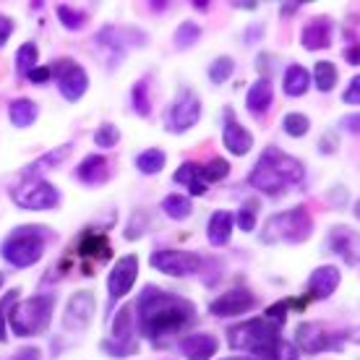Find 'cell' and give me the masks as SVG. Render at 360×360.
<instances>
[{
    "label": "cell",
    "instance_id": "5b68a950",
    "mask_svg": "<svg viewBox=\"0 0 360 360\" xmlns=\"http://www.w3.org/2000/svg\"><path fill=\"white\" fill-rule=\"evenodd\" d=\"M45 230L39 227H18L11 233V238H6V243L0 248L3 259L8 264H13L16 269H27L34 266L42 256H45Z\"/></svg>",
    "mask_w": 360,
    "mask_h": 360
},
{
    "label": "cell",
    "instance_id": "f5cc1de1",
    "mask_svg": "<svg viewBox=\"0 0 360 360\" xmlns=\"http://www.w3.org/2000/svg\"><path fill=\"white\" fill-rule=\"evenodd\" d=\"M345 58H347V63L358 65V63H360V53H358V47H347V50H345Z\"/></svg>",
    "mask_w": 360,
    "mask_h": 360
},
{
    "label": "cell",
    "instance_id": "11a10c76",
    "mask_svg": "<svg viewBox=\"0 0 360 360\" xmlns=\"http://www.w3.org/2000/svg\"><path fill=\"white\" fill-rule=\"evenodd\" d=\"M235 8H240V11H256V8H259V3H235Z\"/></svg>",
    "mask_w": 360,
    "mask_h": 360
},
{
    "label": "cell",
    "instance_id": "f6af8a7d",
    "mask_svg": "<svg viewBox=\"0 0 360 360\" xmlns=\"http://www.w3.org/2000/svg\"><path fill=\"white\" fill-rule=\"evenodd\" d=\"M264 319H266V321H271V324L282 326V324H285V319H288V303L282 300V303H274V306H269L266 311H264Z\"/></svg>",
    "mask_w": 360,
    "mask_h": 360
},
{
    "label": "cell",
    "instance_id": "277c9868",
    "mask_svg": "<svg viewBox=\"0 0 360 360\" xmlns=\"http://www.w3.org/2000/svg\"><path fill=\"white\" fill-rule=\"evenodd\" d=\"M53 321V295H32L11 308L8 324L16 337H37Z\"/></svg>",
    "mask_w": 360,
    "mask_h": 360
},
{
    "label": "cell",
    "instance_id": "8992f818",
    "mask_svg": "<svg viewBox=\"0 0 360 360\" xmlns=\"http://www.w3.org/2000/svg\"><path fill=\"white\" fill-rule=\"evenodd\" d=\"M11 198L16 201L21 209L29 212H47L60 204V191L55 188L50 180L39 178V175H27L24 180H18L11 188Z\"/></svg>",
    "mask_w": 360,
    "mask_h": 360
},
{
    "label": "cell",
    "instance_id": "4fadbf2b",
    "mask_svg": "<svg viewBox=\"0 0 360 360\" xmlns=\"http://www.w3.org/2000/svg\"><path fill=\"white\" fill-rule=\"evenodd\" d=\"M262 160H264V162H269L271 167H274V170L285 178V183H288V186H297V183H303V178H306V170H303L300 160H295V157L285 154L282 149H277V146L264 149Z\"/></svg>",
    "mask_w": 360,
    "mask_h": 360
},
{
    "label": "cell",
    "instance_id": "4dcf8cb0",
    "mask_svg": "<svg viewBox=\"0 0 360 360\" xmlns=\"http://www.w3.org/2000/svg\"><path fill=\"white\" fill-rule=\"evenodd\" d=\"M316 82V89L319 91H332L337 86V65L329 63V60H319L314 65V76H311Z\"/></svg>",
    "mask_w": 360,
    "mask_h": 360
},
{
    "label": "cell",
    "instance_id": "680465c9",
    "mask_svg": "<svg viewBox=\"0 0 360 360\" xmlns=\"http://www.w3.org/2000/svg\"><path fill=\"white\" fill-rule=\"evenodd\" d=\"M222 360H259V358H222Z\"/></svg>",
    "mask_w": 360,
    "mask_h": 360
},
{
    "label": "cell",
    "instance_id": "484cf974",
    "mask_svg": "<svg viewBox=\"0 0 360 360\" xmlns=\"http://www.w3.org/2000/svg\"><path fill=\"white\" fill-rule=\"evenodd\" d=\"M8 115H11V123L16 128H29L37 120V115H39V108H37V102L21 97L11 102Z\"/></svg>",
    "mask_w": 360,
    "mask_h": 360
},
{
    "label": "cell",
    "instance_id": "7dc6e473",
    "mask_svg": "<svg viewBox=\"0 0 360 360\" xmlns=\"http://www.w3.org/2000/svg\"><path fill=\"white\" fill-rule=\"evenodd\" d=\"M342 99L347 102V105H358V102H360V79H358V76H355V79L350 82V86L345 89Z\"/></svg>",
    "mask_w": 360,
    "mask_h": 360
},
{
    "label": "cell",
    "instance_id": "6f0895ef",
    "mask_svg": "<svg viewBox=\"0 0 360 360\" xmlns=\"http://www.w3.org/2000/svg\"><path fill=\"white\" fill-rule=\"evenodd\" d=\"M193 8H196V11H209V3H204V0H198V3H193Z\"/></svg>",
    "mask_w": 360,
    "mask_h": 360
},
{
    "label": "cell",
    "instance_id": "52a82bcc",
    "mask_svg": "<svg viewBox=\"0 0 360 360\" xmlns=\"http://www.w3.org/2000/svg\"><path fill=\"white\" fill-rule=\"evenodd\" d=\"M198 117H201V99L191 89H183L165 115V128L170 134H186L196 126Z\"/></svg>",
    "mask_w": 360,
    "mask_h": 360
},
{
    "label": "cell",
    "instance_id": "7c38bea8",
    "mask_svg": "<svg viewBox=\"0 0 360 360\" xmlns=\"http://www.w3.org/2000/svg\"><path fill=\"white\" fill-rule=\"evenodd\" d=\"M58 89L68 102H79L89 89V76L79 63L73 60H60V71H58Z\"/></svg>",
    "mask_w": 360,
    "mask_h": 360
},
{
    "label": "cell",
    "instance_id": "1f68e13d",
    "mask_svg": "<svg viewBox=\"0 0 360 360\" xmlns=\"http://www.w3.org/2000/svg\"><path fill=\"white\" fill-rule=\"evenodd\" d=\"M131 105H134V110L141 117H149V112H152V102H149V76H144V79H139V82L134 84V89H131Z\"/></svg>",
    "mask_w": 360,
    "mask_h": 360
},
{
    "label": "cell",
    "instance_id": "60d3db41",
    "mask_svg": "<svg viewBox=\"0 0 360 360\" xmlns=\"http://www.w3.org/2000/svg\"><path fill=\"white\" fill-rule=\"evenodd\" d=\"M233 219H235V225L240 227L243 233H251L253 227H256V204H245L238 214H233Z\"/></svg>",
    "mask_w": 360,
    "mask_h": 360
},
{
    "label": "cell",
    "instance_id": "db71d44e",
    "mask_svg": "<svg viewBox=\"0 0 360 360\" xmlns=\"http://www.w3.org/2000/svg\"><path fill=\"white\" fill-rule=\"evenodd\" d=\"M345 128H347L350 134H358V115H347V120H345Z\"/></svg>",
    "mask_w": 360,
    "mask_h": 360
},
{
    "label": "cell",
    "instance_id": "836d02e7",
    "mask_svg": "<svg viewBox=\"0 0 360 360\" xmlns=\"http://www.w3.org/2000/svg\"><path fill=\"white\" fill-rule=\"evenodd\" d=\"M198 172H201V180L209 186V183L225 180L227 175H230V165H227V160H222V157H214V160H209L207 165H198Z\"/></svg>",
    "mask_w": 360,
    "mask_h": 360
},
{
    "label": "cell",
    "instance_id": "3957f363",
    "mask_svg": "<svg viewBox=\"0 0 360 360\" xmlns=\"http://www.w3.org/2000/svg\"><path fill=\"white\" fill-rule=\"evenodd\" d=\"M279 332L282 326L271 324L266 319H248L243 324L230 326L227 340L233 350L253 352V355H262V360H271L274 355V345L279 342Z\"/></svg>",
    "mask_w": 360,
    "mask_h": 360
},
{
    "label": "cell",
    "instance_id": "8d00e7d4",
    "mask_svg": "<svg viewBox=\"0 0 360 360\" xmlns=\"http://www.w3.org/2000/svg\"><path fill=\"white\" fill-rule=\"evenodd\" d=\"M308 128H311V120H308V115H303V112H288L285 120H282V131L288 136H292V139L306 136Z\"/></svg>",
    "mask_w": 360,
    "mask_h": 360
},
{
    "label": "cell",
    "instance_id": "816d5d0a",
    "mask_svg": "<svg viewBox=\"0 0 360 360\" xmlns=\"http://www.w3.org/2000/svg\"><path fill=\"white\" fill-rule=\"evenodd\" d=\"M295 11H300V3H282V6H279V13H282V16H292Z\"/></svg>",
    "mask_w": 360,
    "mask_h": 360
},
{
    "label": "cell",
    "instance_id": "c3c4849f",
    "mask_svg": "<svg viewBox=\"0 0 360 360\" xmlns=\"http://www.w3.org/2000/svg\"><path fill=\"white\" fill-rule=\"evenodd\" d=\"M11 34H13V21H11L8 16H3V13H0V47L8 45Z\"/></svg>",
    "mask_w": 360,
    "mask_h": 360
},
{
    "label": "cell",
    "instance_id": "6da1fadb",
    "mask_svg": "<svg viewBox=\"0 0 360 360\" xmlns=\"http://www.w3.org/2000/svg\"><path fill=\"white\" fill-rule=\"evenodd\" d=\"M136 321L146 340L162 345L167 337L186 332L198 321L196 306L175 292L146 288L136 303Z\"/></svg>",
    "mask_w": 360,
    "mask_h": 360
},
{
    "label": "cell",
    "instance_id": "f546056e",
    "mask_svg": "<svg viewBox=\"0 0 360 360\" xmlns=\"http://www.w3.org/2000/svg\"><path fill=\"white\" fill-rule=\"evenodd\" d=\"M37 63H39V50H37V45H34V42H24V45L18 47V53H16L18 76H24V79H27L29 73L37 68Z\"/></svg>",
    "mask_w": 360,
    "mask_h": 360
},
{
    "label": "cell",
    "instance_id": "681fc988",
    "mask_svg": "<svg viewBox=\"0 0 360 360\" xmlns=\"http://www.w3.org/2000/svg\"><path fill=\"white\" fill-rule=\"evenodd\" d=\"M39 358H42L39 347H21L11 360H39Z\"/></svg>",
    "mask_w": 360,
    "mask_h": 360
},
{
    "label": "cell",
    "instance_id": "91938a15",
    "mask_svg": "<svg viewBox=\"0 0 360 360\" xmlns=\"http://www.w3.org/2000/svg\"><path fill=\"white\" fill-rule=\"evenodd\" d=\"M3 282H6V277H3V271H0V288H3Z\"/></svg>",
    "mask_w": 360,
    "mask_h": 360
},
{
    "label": "cell",
    "instance_id": "2e32d148",
    "mask_svg": "<svg viewBox=\"0 0 360 360\" xmlns=\"http://www.w3.org/2000/svg\"><path fill=\"white\" fill-rule=\"evenodd\" d=\"M222 144L230 154L235 157H243L253 149V136L248 128H243L238 120L230 117V110H227V120H225V128H222Z\"/></svg>",
    "mask_w": 360,
    "mask_h": 360
},
{
    "label": "cell",
    "instance_id": "d4e9b609",
    "mask_svg": "<svg viewBox=\"0 0 360 360\" xmlns=\"http://www.w3.org/2000/svg\"><path fill=\"white\" fill-rule=\"evenodd\" d=\"M311 86V73L303 68L300 63H292L288 65V71H285V79H282V89L288 97H303Z\"/></svg>",
    "mask_w": 360,
    "mask_h": 360
},
{
    "label": "cell",
    "instance_id": "d6a6232c",
    "mask_svg": "<svg viewBox=\"0 0 360 360\" xmlns=\"http://www.w3.org/2000/svg\"><path fill=\"white\" fill-rule=\"evenodd\" d=\"M94 42H97L99 47H105V53L112 58L115 55V65L120 63V58H123V42H120V34H117L112 27H105L99 29V34L94 37Z\"/></svg>",
    "mask_w": 360,
    "mask_h": 360
},
{
    "label": "cell",
    "instance_id": "4316f807",
    "mask_svg": "<svg viewBox=\"0 0 360 360\" xmlns=\"http://www.w3.org/2000/svg\"><path fill=\"white\" fill-rule=\"evenodd\" d=\"M134 340V311L123 306L112 319V342H131Z\"/></svg>",
    "mask_w": 360,
    "mask_h": 360
},
{
    "label": "cell",
    "instance_id": "cb8c5ba5",
    "mask_svg": "<svg viewBox=\"0 0 360 360\" xmlns=\"http://www.w3.org/2000/svg\"><path fill=\"white\" fill-rule=\"evenodd\" d=\"M79 253H82L84 259H91V262L102 264L112 256V245H110V240L102 233L89 230V233H84V238L79 240Z\"/></svg>",
    "mask_w": 360,
    "mask_h": 360
},
{
    "label": "cell",
    "instance_id": "5bb4252c",
    "mask_svg": "<svg viewBox=\"0 0 360 360\" xmlns=\"http://www.w3.org/2000/svg\"><path fill=\"white\" fill-rule=\"evenodd\" d=\"M248 183H251L256 191L266 193V196H282V193L290 188L288 183H285V178H282L269 162H264V160H259V165L251 170Z\"/></svg>",
    "mask_w": 360,
    "mask_h": 360
},
{
    "label": "cell",
    "instance_id": "74e56055",
    "mask_svg": "<svg viewBox=\"0 0 360 360\" xmlns=\"http://www.w3.org/2000/svg\"><path fill=\"white\" fill-rule=\"evenodd\" d=\"M58 21L63 24L68 32H79L86 24V13L79 8H71V6H58Z\"/></svg>",
    "mask_w": 360,
    "mask_h": 360
},
{
    "label": "cell",
    "instance_id": "ac0fdd59",
    "mask_svg": "<svg viewBox=\"0 0 360 360\" xmlns=\"http://www.w3.org/2000/svg\"><path fill=\"white\" fill-rule=\"evenodd\" d=\"M332 34H334L332 21L326 16H316L306 24L300 42H303L306 50H326V47L332 45Z\"/></svg>",
    "mask_w": 360,
    "mask_h": 360
},
{
    "label": "cell",
    "instance_id": "ab89813d",
    "mask_svg": "<svg viewBox=\"0 0 360 360\" xmlns=\"http://www.w3.org/2000/svg\"><path fill=\"white\" fill-rule=\"evenodd\" d=\"M120 141V128L112 126V123H102V126L94 131V144L99 149H112V146Z\"/></svg>",
    "mask_w": 360,
    "mask_h": 360
},
{
    "label": "cell",
    "instance_id": "d590c367",
    "mask_svg": "<svg viewBox=\"0 0 360 360\" xmlns=\"http://www.w3.org/2000/svg\"><path fill=\"white\" fill-rule=\"evenodd\" d=\"M198 37H201V27L198 24H193V21H183L178 29H175V47L178 50H188V47H193L198 42Z\"/></svg>",
    "mask_w": 360,
    "mask_h": 360
},
{
    "label": "cell",
    "instance_id": "30bf717a",
    "mask_svg": "<svg viewBox=\"0 0 360 360\" xmlns=\"http://www.w3.org/2000/svg\"><path fill=\"white\" fill-rule=\"evenodd\" d=\"M253 306H256V295H253L248 288L240 285V288L227 290V292H222L217 300H212L209 311H212L214 316H219V319H230V316L248 314Z\"/></svg>",
    "mask_w": 360,
    "mask_h": 360
},
{
    "label": "cell",
    "instance_id": "e575fe53",
    "mask_svg": "<svg viewBox=\"0 0 360 360\" xmlns=\"http://www.w3.org/2000/svg\"><path fill=\"white\" fill-rule=\"evenodd\" d=\"M235 71V60L233 58H227V55H219V58H214L212 60V65H209V82L212 84H225L230 76H233Z\"/></svg>",
    "mask_w": 360,
    "mask_h": 360
},
{
    "label": "cell",
    "instance_id": "9a60e30c",
    "mask_svg": "<svg viewBox=\"0 0 360 360\" xmlns=\"http://www.w3.org/2000/svg\"><path fill=\"white\" fill-rule=\"evenodd\" d=\"M94 316V295L86 290L73 292L68 306H65V326L68 329H84Z\"/></svg>",
    "mask_w": 360,
    "mask_h": 360
},
{
    "label": "cell",
    "instance_id": "f1b7e54d",
    "mask_svg": "<svg viewBox=\"0 0 360 360\" xmlns=\"http://www.w3.org/2000/svg\"><path fill=\"white\" fill-rule=\"evenodd\" d=\"M165 162H167V154L162 149H146L136 157V167L144 175H157V172L165 170Z\"/></svg>",
    "mask_w": 360,
    "mask_h": 360
},
{
    "label": "cell",
    "instance_id": "bcb514c9",
    "mask_svg": "<svg viewBox=\"0 0 360 360\" xmlns=\"http://www.w3.org/2000/svg\"><path fill=\"white\" fill-rule=\"evenodd\" d=\"M16 290H11L8 292V297H3V300H0V342H6V340H8V334H6V306H11V303H13V300H16Z\"/></svg>",
    "mask_w": 360,
    "mask_h": 360
},
{
    "label": "cell",
    "instance_id": "44dd1931",
    "mask_svg": "<svg viewBox=\"0 0 360 360\" xmlns=\"http://www.w3.org/2000/svg\"><path fill=\"white\" fill-rule=\"evenodd\" d=\"M340 269L337 266H319L314 274L308 277V295L311 297H329L334 290L340 288Z\"/></svg>",
    "mask_w": 360,
    "mask_h": 360
},
{
    "label": "cell",
    "instance_id": "f35d334b",
    "mask_svg": "<svg viewBox=\"0 0 360 360\" xmlns=\"http://www.w3.org/2000/svg\"><path fill=\"white\" fill-rule=\"evenodd\" d=\"M99 347H102V352L110 355V358H131V355L139 352V342H136V340H131V342H112V340H102Z\"/></svg>",
    "mask_w": 360,
    "mask_h": 360
},
{
    "label": "cell",
    "instance_id": "ffe728a7",
    "mask_svg": "<svg viewBox=\"0 0 360 360\" xmlns=\"http://www.w3.org/2000/svg\"><path fill=\"white\" fill-rule=\"evenodd\" d=\"M76 178L82 180V183H86V186H102V183L110 178L108 157H102V154H89V157H84L82 165L76 167Z\"/></svg>",
    "mask_w": 360,
    "mask_h": 360
},
{
    "label": "cell",
    "instance_id": "f907efd6",
    "mask_svg": "<svg viewBox=\"0 0 360 360\" xmlns=\"http://www.w3.org/2000/svg\"><path fill=\"white\" fill-rule=\"evenodd\" d=\"M334 146H337V139H334V134H326L324 141L319 144V149H321V152H334Z\"/></svg>",
    "mask_w": 360,
    "mask_h": 360
},
{
    "label": "cell",
    "instance_id": "7402d4cb",
    "mask_svg": "<svg viewBox=\"0 0 360 360\" xmlns=\"http://www.w3.org/2000/svg\"><path fill=\"white\" fill-rule=\"evenodd\" d=\"M329 243H332V251L340 253L345 262L355 266L358 264V235L350 227H334L329 233Z\"/></svg>",
    "mask_w": 360,
    "mask_h": 360
},
{
    "label": "cell",
    "instance_id": "8fae6325",
    "mask_svg": "<svg viewBox=\"0 0 360 360\" xmlns=\"http://www.w3.org/2000/svg\"><path fill=\"white\" fill-rule=\"evenodd\" d=\"M295 340H297V347L308 355H316V352H324V350H342L340 347V337H332V334H326L324 329L314 321H306V324H300L295 329Z\"/></svg>",
    "mask_w": 360,
    "mask_h": 360
},
{
    "label": "cell",
    "instance_id": "9c48e42d",
    "mask_svg": "<svg viewBox=\"0 0 360 360\" xmlns=\"http://www.w3.org/2000/svg\"><path fill=\"white\" fill-rule=\"evenodd\" d=\"M136 277H139V256L136 253H128L123 259H117V264L112 266L108 277V292L110 300H120L126 297L136 285Z\"/></svg>",
    "mask_w": 360,
    "mask_h": 360
},
{
    "label": "cell",
    "instance_id": "7bdbcfd3",
    "mask_svg": "<svg viewBox=\"0 0 360 360\" xmlns=\"http://www.w3.org/2000/svg\"><path fill=\"white\" fill-rule=\"evenodd\" d=\"M58 71H60V60L53 65H45V68H34L27 79L34 84H45V82H50V79H58Z\"/></svg>",
    "mask_w": 360,
    "mask_h": 360
},
{
    "label": "cell",
    "instance_id": "ee69618b",
    "mask_svg": "<svg viewBox=\"0 0 360 360\" xmlns=\"http://www.w3.org/2000/svg\"><path fill=\"white\" fill-rule=\"evenodd\" d=\"M271 360H300V352H297V347L292 342L279 340V342L274 345V355H271Z\"/></svg>",
    "mask_w": 360,
    "mask_h": 360
},
{
    "label": "cell",
    "instance_id": "d6986e66",
    "mask_svg": "<svg viewBox=\"0 0 360 360\" xmlns=\"http://www.w3.org/2000/svg\"><path fill=\"white\" fill-rule=\"evenodd\" d=\"M271 102H274V86H271V82L266 76L256 79V82L251 84L248 94H245V108H248V112L256 117H262L264 112L271 108Z\"/></svg>",
    "mask_w": 360,
    "mask_h": 360
},
{
    "label": "cell",
    "instance_id": "ba28073f",
    "mask_svg": "<svg viewBox=\"0 0 360 360\" xmlns=\"http://www.w3.org/2000/svg\"><path fill=\"white\" fill-rule=\"evenodd\" d=\"M152 266L167 277H191L201 269V256L180 248H162L152 253Z\"/></svg>",
    "mask_w": 360,
    "mask_h": 360
},
{
    "label": "cell",
    "instance_id": "9f6ffc18",
    "mask_svg": "<svg viewBox=\"0 0 360 360\" xmlns=\"http://www.w3.org/2000/svg\"><path fill=\"white\" fill-rule=\"evenodd\" d=\"M149 8H152V11H165V8H167V3H149Z\"/></svg>",
    "mask_w": 360,
    "mask_h": 360
},
{
    "label": "cell",
    "instance_id": "e0dca14e",
    "mask_svg": "<svg viewBox=\"0 0 360 360\" xmlns=\"http://www.w3.org/2000/svg\"><path fill=\"white\" fill-rule=\"evenodd\" d=\"M219 350V342H217L214 334L207 332H196L180 340V352L186 355V360H212Z\"/></svg>",
    "mask_w": 360,
    "mask_h": 360
},
{
    "label": "cell",
    "instance_id": "b9f144b4",
    "mask_svg": "<svg viewBox=\"0 0 360 360\" xmlns=\"http://www.w3.org/2000/svg\"><path fill=\"white\" fill-rule=\"evenodd\" d=\"M196 178H198V165L196 162H183L178 170H175V175H172V180L180 183V186H191Z\"/></svg>",
    "mask_w": 360,
    "mask_h": 360
},
{
    "label": "cell",
    "instance_id": "7a4b0ae2",
    "mask_svg": "<svg viewBox=\"0 0 360 360\" xmlns=\"http://www.w3.org/2000/svg\"><path fill=\"white\" fill-rule=\"evenodd\" d=\"M314 233V219L308 214L306 207L285 209L279 214H271L266 225L262 227V243L277 245V243H306Z\"/></svg>",
    "mask_w": 360,
    "mask_h": 360
},
{
    "label": "cell",
    "instance_id": "603a6c76",
    "mask_svg": "<svg viewBox=\"0 0 360 360\" xmlns=\"http://www.w3.org/2000/svg\"><path fill=\"white\" fill-rule=\"evenodd\" d=\"M233 227H235L233 212H225V209L214 212V214L209 217V225H207L209 243L214 245V248H222V245H227V243H230V235H233Z\"/></svg>",
    "mask_w": 360,
    "mask_h": 360
},
{
    "label": "cell",
    "instance_id": "83f0119b",
    "mask_svg": "<svg viewBox=\"0 0 360 360\" xmlns=\"http://www.w3.org/2000/svg\"><path fill=\"white\" fill-rule=\"evenodd\" d=\"M162 212L170 219L180 222V219H188L191 212H193V201L188 196H180V193H170V196L162 201Z\"/></svg>",
    "mask_w": 360,
    "mask_h": 360
}]
</instances>
